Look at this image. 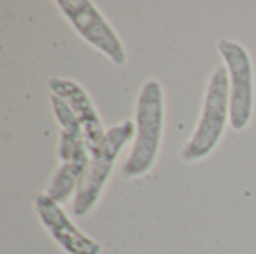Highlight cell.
Listing matches in <instances>:
<instances>
[{
	"instance_id": "4",
	"label": "cell",
	"mask_w": 256,
	"mask_h": 254,
	"mask_svg": "<svg viewBox=\"0 0 256 254\" xmlns=\"http://www.w3.org/2000/svg\"><path fill=\"white\" fill-rule=\"evenodd\" d=\"M218 51L224 60L230 82V124L234 130H244L255 109V69L252 57L244 45L231 39H222Z\"/></svg>"
},
{
	"instance_id": "7",
	"label": "cell",
	"mask_w": 256,
	"mask_h": 254,
	"mask_svg": "<svg viewBox=\"0 0 256 254\" xmlns=\"http://www.w3.org/2000/svg\"><path fill=\"white\" fill-rule=\"evenodd\" d=\"M48 88L51 94L62 97L76 115L84 129V139L87 147L98 145L105 136L106 129L86 88L76 81L68 78H51L48 81Z\"/></svg>"
},
{
	"instance_id": "5",
	"label": "cell",
	"mask_w": 256,
	"mask_h": 254,
	"mask_svg": "<svg viewBox=\"0 0 256 254\" xmlns=\"http://www.w3.org/2000/svg\"><path fill=\"white\" fill-rule=\"evenodd\" d=\"M58 10L93 48L110 58L116 66H124L128 54L123 40L100 9L90 0H57Z\"/></svg>"
},
{
	"instance_id": "1",
	"label": "cell",
	"mask_w": 256,
	"mask_h": 254,
	"mask_svg": "<svg viewBox=\"0 0 256 254\" xmlns=\"http://www.w3.org/2000/svg\"><path fill=\"white\" fill-rule=\"evenodd\" d=\"M165 102L162 84L152 78L140 90L135 106V138L132 150L123 163L126 180L141 178L154 166L164 139Z\"/></svg>"
},
{
	"instance_id": "2",
	"label": "cell",
	"mask_w": 256,
	"mask_h": 254,
	"mask_svg": "<svg viewBox=\"0 0 256 254\" xmlns=\"http://www.w3.org/2000/svg\"><path fill=\"white\" fill-rule=\"evenodd\" d=\"M228 121L230 82L225 66H220L208 78L195 130L182 147L180 159L184 163H195L208 157L220 144Z\"/></svg>"
},
{
	"instance_id": "6",
	"label": "cell",
	"mask_w": 256,
	"mask_h": 254,
	"mask_svg": "<svg viewBox=\"0 0 256 254\" xmlns=\"http://www.w3.org/2000/svg\"><path fill=\"white\" fill-rule=\"evenodd\" d=\"M33 204L42 226L64 253L102 254V246L76 228L63 211L62 205L52 201L48 195H36Z\"/></svg>"
},
{
	"instance_id": "3",
	"label": "cell",
	"mask_w": 256,
	"mask_h": 254,
	"mask_svg": "<svg viewBox=\"0 0 256 254\" xmlns=\"http://www.w3.org/2000/svg\"><path fill=\"white\" fill-rule=\"evenodd\" d=\"M132 138H135V121L124 120L110 127L98 145L87 147L90 163L74 196L72 213L75 217H86L93 211L105 190L122 150Z\"/></svg>"
},
{
	"instance_id": "9",
	"label": "cell",
	"mask_w": 256,
	"mask_h": 254,
	"mask_svg": "<svg viewBox=\"0 0 256 254\" xmlns=\"http://www.w3.org/2000/svg\"><path fill=\"white\" fill-rule=\"evenodd\" d=\"M51 108L54 112V117L62 127V132L58 135V147H57V157L62 163H66L72 160L75 151L78 147L86 142L84 139V129L76 118V115L72 112L69 105L58 96L51 94Z\"/></svg>"
},
{
	"instance_id": "8",
	"label": "cell",
	"mask_w": 256,
	"mask_h": 254,
	"mask_svg": "<svg viewBox=\"0 0 256 254\" xmlns=\"http://www.w3.org/2000/svg\"><path fill=\"white\" fill-rule=\"evenodd\" d=\"M88 163L90 153L87 144L82 142L75 151L72 160L60 163V166L56 169L45 195H48L52 201H56L60 205L66 204L72 196H75Z\"/></svg>"
}]
</instances>
